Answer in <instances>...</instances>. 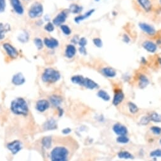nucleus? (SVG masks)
I'll return each instance as SVG.
<instances>
[{"label":"nucleus","instance_id":"nucleus-26","mask_svg":"<svg viewBox=\"0 0 161 161\" xmlns=\"http://www.w3.org/2000/svg\"><path fill=\"white\" fill-rule=\"evenodd\" d=\"M69 10L73 13L77 14V13L81 12V11L82 10V7L77 4H72L69 7Z\"/></svg>","mask_w":161,"mask_h":161},{"label":"nucleus","instance_id":"nucleus-35","mask_svg":"<svg viewBox=\"0 0 161 161\" xmlns=\"http://www.w3.org/2000/svg\"><path fill=\"white\" fill-rule=\"evenodd\" d=\"M93 41L94 44H95L96 47H98V48H101V47H102L103 43H102V41L101 39L98 38H94Z\"/></svg>","mask_w":161,"mask_h":161},{"label":"nucleus","instance_id":"nucleus-48","mask_svg":"<svg viewBox=\"0 0 161 161\" xmlns=\"http://www.w3.org/2000/svg\"><path fill=\"white\" fill-rule=\"evenodd\" d=\"M160 143H161V140H160Z\"/></svg>","mask_w":161,"mask_h":161},{"label":"nucleus","instance_id":"nucleus-41","mask_svg":"<svg viewBox=\"0 0 161 161\" xmlns=\"http://www.w3.org/2000/svg\"><path fill=\"white\" fill-rule=\"evenodd\" d=\"M6 8V0H0V13L3 12Z\"/></svg>","mask_w":161,"mask_h":161},{"label":"nucleus","instance_id":"nucleus-40","mask_svg":"<svg viewBox=\"0 0 161 161\" xmlns=\"http://www.w3.org/2000/svg\"><path fill=\"white\" fill-rule=\"evenodd\" d=\"M78 44L80 47H85L87 44V40L85 38H81L79 39Z\"/></svg>","mask_w":161,"mask_h":161},{"label":"nucleus","instance_id":"nucleus-16","mask_svg":"<svg viewBox=\"0 0 161 161\" xmlns=\"http://www.w3.org/2000/svg\"><path fill=\"white\" fill-rule=\"evenodd\" d=\"M76 53V48L73 44H68L66 47L65 49V56L69 58V59H72V58L75 56Z\"/></svg>","mask_w":161,"mask_h":161},{"label":"nucleus","instance_id":"nucleus-37","mask_svg":"<svg viewBox=\"0 0 161 161\" xmlns=\"http://www.w3.org/2000/svg\"><path fill=\"white\" fill-rule=\"evenodd\" d=\"M54 24L51 23V22H49V23L47 24L45 27H44V29H45L46 31L48 32H52L54 30Z\"/></svg>","mask_w":161,"mask_h":161},{"label":"nucleus","instance_id":"nucleus-36","mask_svg":"<svg viewBox=\"0 0 161 161\" xmlns=\"http://www.w3.org/2000/svg\"><path fill=\"white\" fill-rule=\"evenodd\" d=\"M150 157H161V149H157L152 151L150 153Z\"/></svg>","mask_w":161,"mask_h":161},{"label":"nucleus","instance_id":"nucleus-43","mask_svg":"<svg viewBox=\"0 0 161 161\" xmlns=\"http://www.w3.org/2000/svg\"><path fill=\"white\" fill-rule=\"evenodd\" d=\"M123 40V41H124V42L126 43H129V41H130V38H129L128 36L126 35V34H124Z\"/></svg>","mask_w":161,"mask_h":161},{"label":"nucleus","instance_id":"nucleus-39","mask_svg":"<svg viewBox=\"0 0 161 161\" xmlns=\"http://www.w3.org/2000/svg\"><path fill=\"white\" fill-rule=\"evenodd\" d=\"M151 131L155 135H160L161 133V128L157 126H153L151 127Z\"/></svg>","mask_w":161,"mask_h":161},{"label":"nucleus","instance_id":"nucleus-1","mask_svg":"<svg viewBox=\"0 0 161 161\" xmlns=\"http://www.w3.org/2000/svg\"><path fill=\"white\" fill-rule=\"evenodd\" d=\"M11 111L15 115L26 116L29 113V107L26 101L22 98H17L11 103Z\"/></svg>","mask_w":161,"mask_h":161},{"label":"nucleus","instance_id":"nucleus-18","mask_svg":"<svg viewBox=\"0 0 161 161\" xmlns=\"http://www.w3.org/2000/svg\"><path fill=\"white\" fill-rule=\"evenodd\" d=\"M44 129L46 130V131H49V130H53L57 128V124L56 121L53 119H49V120L47 121L44 124Z\"/></svg>","mask_w":161,"mask_h":161},{"label":"nucleus","instance_id":"nucleus-42","mask_svg":"<svg viewBox=\"0 0 161 161\" xmlns=\"http://www.w3.org/2000/svg\"><path fill=\"white\" fill-rule=\"evenodd\" d=\"M79 52H80V53H81L82 55H86L87 53L86 49L85 48V47H80Z\"/></svg>","mask_w":161,"mask_h":161},{"label":"nucleus","instance_id":"nucleus-33","mask_svg":"<svg viewBox=\"0 0 161 161\" xmlns=\"http://www.w3.org/2000/svg\"><path fill=\"white\" fill-rule=\"evenodd\" d=\"M129 138L125 135L123 136H119V137L117 138V141L119 143H127L129 142Z\"/></svg>","mask_w":161,"mask_h":161},{"label":"nucleus","instance_id":"nucleus-27","mask_svg":"<svg viewBox=\"0 0 161 161\" xmlns=\"http://www.w3.org/2000/svg\"><path fill=\"white\" fill-rule=\"evenodd\" d=\"M118 157L121 159H133V155H131L129 152L127 151H122L118 154Z\"/></svg>","mask_w":161,"mask_h":161},{"label":"nucleus","instance_id":"nucleus-8","mask_svg":"<svg viewBox=\"0 0 161 161\" xmlns=\"http://www.w3.org/2000/svg\"><path fill=\"white\" fill-rule=\"evenodd\" d=\"M49 107V102L46 100H40L36 102V109L40 112H44Z\"/></svg>","mask_w":161,"mask_h":161},{"label":"nucleus","instance_id":"nucleus-23","mask_svg":"<svg viewBox=\"0 0 161 161\" xmlns=\"http://www.w3.org/2000/svg\"><path fill=\"white\" fill-rule=\"evenodd\" d=\"M138 80H139V86L141 88H145L149 84V80L145 75H140Z\"/></svg>","mask_w":161,"mask_h":161},{"label":"nucleus","instance_id":"nucleus-12","mask_svg":"<svg viewBox=\"0 0 161 161\" xmlns=\"http://www.w3.org/2000/svg\"><path fill=\"white\" fill-rule=\"evenodd\" d=\"M142 46L143 48L150 53H154L157 50V45L154 42L150 41H144Z\"/></svg>","mask_w":161,"mask_h":161},{"label":"nucleus","instance_id":"nucleus-30","mask_svg":"<svg viewBox=\"0 0 161 161\" xmlns=\"http://www.w3.org/2000/svg\"><path fill=\"white\" fill-rule=\"evenodd\" d=\"M9 30V28H7V26L4 24H0V40H3L5 36V33Z\"/></svg>","mask_w":161,"mask_h":161},{"label":"nucleus","instance_id":"nucleus-47","mask_svg":"<svg viewBox=\"0 0 161 161\" xmlns=\"http://www.w3.org/2000/svg\"><path fill=\"white\" fill-rule=\"evenodd\" d=\"M160 5H161V0H160Z\"/></svg>","mask_w":161,"mask_h":161},{"label":"nucleus","instance_id":"nucleus-3","mask_svg":"<svg viewBox=\"0 0 161 161\" xmlns=\"http://www.w3.org/2000/svg\"><path fill=\"white\" fill-rule=\"evenodd\" d=\"M60 77L59 71L53 68H48L43 72L41 79L44 82L53 83L58 81L60 79Z\"/></svg>","mask_w":161,"mask_h":161},{"label":"nucleus","instance_id":"nucleus-25","mask_svg":"<svg viewBox=\"0 0 161 161\" xmlns=\"http://www.w3.org/2000/svg\"><path fill=\"white\" fill-rule=\"evenodd\" d=\"M41 143H42L43 147H44L45 148L48 149L49 148H50L52 143L51 137H44L42 139V141H41Z\"/></svg>","mask_w":161,"mask_h":161},{"label":"nucleus","instance_id":"nucleus-11","mask_svg":"<svg viewBox=\"0 0 161 161\" xmlns=\"http://www.w3.org/2000/svg\"><path fill=\"white\" fill-rule=\"evenodd\" d=\"M113 130L116 134L119 136L126 135L127 133V129L126 127L121 124H115L113 125Z\"/></svg>","mask_w":161,"mask_h":161},{"label":"nucleus","instance_id":"nucleus-5","mask_svg":"<svg viewBox=\"0 0 161 161\" xmlns=\"http://www.w3.org/2000/svg\"><path fill=\"white\" fill-rule=\"evenodd\" d=\"M7 148L12 152L13 154H16L21 150L22 143L20 141L14 140L12 142L8 143L7 145Z\"/></svg>","mask_w":161,"mask_h":161},{"label":"nucleus","instance_id":"nucleus-46","mask_svg":"<svg viewBox=\"0 0 161 161\" xmlns=\"http://www.w3.org/2000/svg\"><path fill=\"white\" fill-rule=\"evenodd\" d=\"M95 1H100V0H95Z\"/></svg>","mask_w":161,"mask_h":161},{"label":"nucleus","instance_id":"nucleus-13","mask_svg":"<svg viewBox=\"0 0 161 161\" xmlns=\"http://www.w3.org/2000/svg\"><path fill=\"white\" fill-rule=\"evenodd\" d=\"M26 81V79L21 73H17L13 76L12 82L15 86H20Z\"/></svg>","mask_w":161,"mask_h":161},{"label":"nucleus","instance_id":"nucleus-28","mask_svg":"<svg viewBox=\"0 0 161 161\" xmlns=\"http://www.w3.org/2000/svg\"><path fill=\"white\" fill-rule=\"evenodd\" d=\"M149 117L150 119V121L155 122V123H160L161 122V115L155 112H152L149 115Z\"/></svg>","mask_w":161,"mask_h":161},{"label":"nucleus","instance_id":"nucleus-22","mask_svg":"<svg viewBox=\"0 0 161 161\" xmlns=\"http://www.w3.org/2000/svg\"><path fill=\"white\" fill-rule=\"evenodd\" d=\"M138 3L146 12H149L152 9V3L150 0H138Z\"/></svg>","mask_w":161,"mask_h":161},{"label":"nucleus","instance_id":"nucleus-14","mask_svg":"<svg viewBox=\"0 0 161 161\" xmlns=\"http://www.w3.org/2000/svg\"><path fill=\"white\" fill-rule=\"evenodd\" d=\"M44 43L46 47H48V48L50 49L57 48L59 44V41H58L56 39L54 38H44Z\"/></svg>","mask_w":161,"mask_h":161},{"label":"nucleus","instance_id":"nucleus-20","mask_svg":"<svg viewBox=\"0 0 161 161\" xmlns=\"http://www.w3.org/2000/svg\"><path fill=\"white\" fill-rule=\"evenodd\" d=\"M102 73L105 76L108 77H113L116 76V71L115 69L112 67H109L102 69Z\"/></svg>","mask_w":161,"mask_h":161},{"label":"nucleus","instance_id":"nucleus-10","mask_svg":"<svg viewBox=\"0 0 161 161\" xmlns=\"http://www.w3.org/2000/svg\"><path fill=\"white\" fill-rule=\"evenodd\" d=\"M11 5L15 12L18 15H22L24 13V8L20 0H10Z\"/></svg>","mask_w":161,"mask_h":161},{"label":"nucleus","instance_id":"nucleus-4","mask_svg":"<svg viewBox=\"0 0 161 161\" xmlns=\"http://www.w3.org/2000/svg\"><path fill=\"white\" fill-rule=\"evenodd\" d=\"M43 13V7L40 3H35L29 10V16L30 18H35L42 15Z\"/></svg>","mask_w":161,"mask_h":161},{"label":"nucleus","instance_id":"nucleus-19","mask_svg":"<svg viewBox=\"0 0 161 161\" xmlns=\"http://www.w3.org/2000/svg\"><path fill=\"white\" fill-rule=\"evenodd\" d=\"M49 101L54 107H59L62 103V97L59 95H51L49 97Z\"/></svg>","mask_w":161,"mask_h":161},{"label":"nucleus","instance_id":"nucleus-2","mask_svg":"<svg viewBox=\"0 0 161 161\" xmlns=\"http://www.w3.org/2000/svg\"><path fill=\"white\" fill-rule=\"evenodd\" d=\"M69 151L64 146H56L50 154L51 161H67Z\"/></svg>","mask_w":161,"mask_h":161},{"label":"nucleus","instance_id":"nucleus-34","mask_svg":"<svg viewBox=\"0 0 161 161\" xmlns=\"http://www.w3.org/2000/svg\"><path fill=\"white\" fill-rule=\"evenodd\" d=\"M34 44H36V46L38 48V49H42V48L43 47V41H41V39L40 38H36L34 40Z\"/></svg>","mask_w":161,"mask_h":161},{"label":"nucleus","instance_id":"nucleus-15","mask_svg":"<svg viewBox=\"0 0 161 161\" xmlns=\"http://www.w3.org/2000/svg\"><path fill=\"white\" fill-rule=\"evenodd\" d=\"M124 98V95L123 93V91L121 90L117 91L115 93L114 96H113V104L115 105V106H117V105L120 104L121 103L123 102Z\"/></svg>","mask_w":161,"mask_h":161},{"label":"nucleus","instance_id":"nucleus-6","mask_svg":"<svg viewBox=\"0 0 161 161\" xmlns=\"http://www.w3.org/2000/svg\"><path fill=\"white\" fill-rule=\"evenodd\" d=\"M3 48L6 51L7 53L8 56L13 59H16L18 55V52L16 50V49L14 48L12 44L9 43H5L3 44Z\"/></svg>","mask_w":161,"mask_h":161},{"label":"nucleus","instance_id":"nucleus-32","mask_svg":"<svg viewBox=\"0 0 161 161\" xmlns=\"http://www.w3.org/2000/svg\"><path fill=\"white\" fill-rule=\"evenodd\" d=\"M61 29H62V31L63 32V34L66 36H69L71 34V29L69 28V27L66 26V25H62L61 26Z\"/></svg>","mask_w":161,"mask_h":161},{"label":"nucleus","instance_id":"nucleus-29","mask_svg":"<svg viewBox=\"0 0 161 161\" xmlns=\"http://www.w3.org/2000/svg\"><path fill=\"white\" fill-rule=\"evenodd\" d=\"M97 95L105 101H109L110 98L109 94L104 90H100L97 93Z\"/></svg>","mask_w":161,"mask_h":161},{"label":"nucleus","instance_id":"nucleus-31","mask_svg":"<svg viewBox=\"0 0 161 161\" xmlns=\"http://www.w3.org/2000/svg\"><path fill=\"white\" fill-rule=\"evenodd\" d=\"M128 107L129 110L130 112L133 113H137L138 111V108L135 104H133L132 102H129L128 103Z\"/></svg>","mask_w":161,"mask_h":161},{"label":"nucleus","instance_id":"nucleus-9","mask_svg":"<svg viewBox=\"0 0 161 161\" xmlns=\"http://www.w3.org/2000/svg\"><path fill=\"white\" fill-rule=\"evenodd\" d=\"M139 27L143 32H145L146 34L150 36L154 35L155 34V32H156V30H155L154 27L153 26H150V24L146 23H140Z\"/></svg>","mask_w":161,"mask_h":161},{"label":"nucleus","instance_id":"nucleus-7","mask_svg":"<svg viewBox=\"0 0 161 161\" xmlns=\"http://www.w3.org/2000/svg\"><path fill=\"white\" fill-rule=\"evenodd\" d=\"M67 17V13L65 11L61 12L53 18V24L57 26H59L66 20Z\"/></svg>","mask_w":161,"mask_h":161},{"label":"nucleus","instance_id":"nucleus-17","mask_svg":"<svg viewBox=\"0 0 161 161\" xmlns=\"http://www.w3.org/2000/svg\"><path fill=\"white\" fill-rule=\"evenodd\" d=\"M83 86L90 89V90H94V89L98 88L99 86L96 82L94 81V80L89 78H85L84 84H83Z\"/></svg>","mask_w":161,"mask_h":161},{"label":"nucleus","instance_id":"nucleus-21","mask_svg":"<svg viewBox=\"0 0 161 161\" xmlns=\"http://www.w3.org/2000/svg\"><path fill=\"white\" fill-rule=\"evenodd\" d=\"M94 12H95V9H91L90 10H89L86 13H85L84 15L77 16L76 17L74 18V21L76 22V23H79V22H80V21L84 20L86 18H87L89 17V16H90Z\"/></svg>","mask_w":161,"mask_h":161},{"label":"nucleus","instance_id":"nucleus-45","mask_svg":"<svg viewBox=\"0 0 161 161\" xmlns=\"http://www.w3.org/2000/svg\"><path fill=\"white\" fill-rule=\"evenodd\" d=\"M158 62H159L160 65H161V58H158Z\"/></svg>","mask_w":161,"mask_h":161},{"label":"nucleus","instance_id":"nucleus-24","mask_svg":"<svg viewBox=\"0 0 161 161\" xmlns=\"http://www.w3.org/2000/svg\"><path fill=\"white\" fill-rule=\"evenodd\" d=\"M85 78L82 76H80V75H77V76H74L73 77H72L71 80L72 82L74 84H79V86H83V84H84Z\"/></svg>","mask_w":161,"mask_h":161},{"label":"nucleus","instance_id":"nucleus-44","mask_svg":"<svg viewBox=\"0 0 161 161\" xmlns=\"http://www.w3.org/2000/svg\"><path fill=\"white\" fill-rule=\"evenodd\" d=\"M71 132V129L70 128H66V129L62 130V133H63V134H65V135L69 134V133Z\"/></svg>","mask_w":161,"mask_h":161},{"label":"nucleus","instance_id":"nucleus-38","mask_svg":"<svg viewBox=\"0 0 161 161\" xmlns=\"http://www.w3.org/2000/svg\"><path fill=\"white\" fill-rule=\"evenodd\" d=\"M150 119L149 116H144L140 119V124L142 125H146L150 123Z\"/></svg>","mask_w":161,"mask_h":161}]
</instances>
